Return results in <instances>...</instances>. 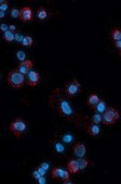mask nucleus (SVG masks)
<instances>
[{
  "instance_id": "nucleus-1",
  "label": "nucleus",
  "mask_w": 121,
  "mask_h": 184,
  "mask_svg": "<svg viewBox=\"0 0 121 184\" xmlns=\"http://www.w3.org/2000/svg\"><path fill=\"white\" fill-rule=\"evenodd\" d=\"M66 95L64 93V90H53L49 98V104L50 106L54 107L57 110L58 114L61 117H63L64 119H66L69 122H76L77 119V114L75 113L74 108L72 107V105L68 102Z\"/></svg>"
},
{
  "instance_id": "nucleus-2",
  "label": "nucleus",
  "mask_w": 121,
  "mask_h": 184,
  "mask_svg": "<svg viewBox=\"0 0 121 184\" xmlns=\"http://www.w3.org/2000/svg\"><path fill=\"white\" fill-rule=\"evenodd\" d=\"M25 75L21 73L19 70H12L8 73L7 76V83L14 88H20L25 84Z\"/></svg>"
},
{
  "instance_id": "nucleus-3",
  "label": "nucleus",
  "mask_w": 121,
  "mask_h": 184,
  "mask_svg": "<svg viewBox=\"0 0 121 184\" xmlns=\"http://www.w3.org/2000/svg\"><path fill=\"white\" fill-rule=\"evenodd\" d=\"M119 119V113L115 108H107L104 113H102V122L104 125H112Z\"/></svg>"
},
{
  "instance_id": "nucleus-4",
  "label": "nucleus",
  "mask_w": 121,
  "mask_h": 184,
  "mask_svg": "<svg viewBox=\"0 0 121 184\" xmlns=\"http://www.w3.org/2000/svg\"><path fill=\"white\" fill-rule=\"evenodd\" d=\"M10 131L13 133L15 137H21V135L26 131V123L23 119L17 118L12 121L10 124Z\"/></svg>"
},
{
  "instance_id": "nucleus-5",
  "label": "nucleus",
  "mask_w": 121,
  "mask_h": 184,
  "mask_svg": "<svg viewBox=\"0 0 121 184\" xmlns=\"http://www.w3.org/2000/svg\"><path fill=\"white\" fill-rule=\"evenodd\" d=\"M63 90L67 97H75L76 95L81 93V90H82L81 84H80L77 80H72L66 84L65 88H64Z\"/></svg>"
},
{
  "instance_id": "nucleus-6",
  "label": "nucleus",
  "mask_w": 121,
  "mask_h": 184,
  "mask_svg": "<svg viewBox=\"0 0 121 184\" xmlns=\"http://www.w3.org/2000/svg\"><path fill=\"white\" fill-rule=\"evenodd\" d=\"M51 177L52 179L56 180V181L64 182L66 180H69L70 175H69V171H65V170L60 169V168H53L51 172Z\"/></svg>"
},
{
  "instance_id": "nucleus-7",
  "label": "nucleus",
  "mask_w": 121,
  "mask_h": 184,
  "mask_svg": "<svg viewBox=\"0 0 121 184\" xmlns=\"http://www.w3.org/2000/svg\"><path fill=\"white\" fill-rule=\"evenodd\" d=\"M40 82V74L36 71H30L26 74V84L29 86H37Z\"/></svg>"
},
{
  "instance_id": "nucleus-8",
  "label": "nucleus",
  "mask_w": 121,
  "mask_h": 184,
  "mask_svg": "<svg viewBox=\"0 0 121 184\" xmlns=\"http://www.w3.org/2000/svg\"><path fill=\"white\" fill-rule=\"evenodd\" d=\"M72 154H74L76 157H78V158L84 157L86 154V145L82 144V143H77V144H75L74 146H72Z\"/></svg>"
},
{
  "instance_id": "nucleus-9",
  "label": "nucleus",
  "mask_w": 121,
  "mask_h": 184,
  "mask_svg": "<svg viewBox=\"0 0 121 184\" xmlns=\"http://www.w3.org/2000/svg\"><path fill=\"white\" fill-rule=\"evenodd\" d=\"M31 68H33V61H30V60H25V61L21 62L17 66V70L23 73L24 75H26L27 73H29L30 71H31Z\"/></svg>"
},
{
  "instance_id": "nucleus-10",
  "label": "nucleus",
  "mask_w": 121,
  "mask_h": 184,
  "mask_svg": "<svg viewBox=\"0 0 121 184\" xmlns=\"http://www.w3.org/2000/svg\"><path fill=\"white\" fill-rule=\"evenodd\" d=\"M20 19L23 22H29L33 20V11L29 7H24L21 9V17Z\"/></svg>"
},
{
  "instance_id": "nucleus-11",
  "label": "nucleus",
  "mask_w": 121,
  "mask_h": 184,
  "mask_svg": "<svg viewBox=\"0 0 121 184\" xmlns=\"http://www.w3.org/2000/svg\"><path fill=\"white\" fill-rule=\"evenodd\" d=\"M98 102H100V98H98L97 95L91 94L90 96H89V99H88V102H86V105H88L91 109H95V107H96V105L98 104Z\"/></svg>"
},
{
  "instance_id": "nucleus-12",
  "label": "nucleus",
  "mask_w": 121,
  "mask_h": 184,
  "mask_svg": "<svg viewBox=\"0 0 121 184\" xmlns=\"http://www.w3.org/2000/svg\"><path fill=\"white\" fill-rule=\"evenodd\" d=\"M67 169H68V171H69V173H78L80 171L78 161L77 160H69V162L67 163Z\"/></svg>"
},
{
  "instance_id": "nucleus-13",
  "label": "nucleus",
  "mask_w": 121,
  "mask_h": 184,
  "mask_svg": "<svg viewBox=\"0 0 121 184\" xmlns=\"http://www.w3.org/2000/svg\"><path fill=\"white\" fill-rule=\"evenodd\" d=\"M100 132H101L100 127H98L95 123H92V124H90L88 126V133L91 136H94V137L97 136V135L100 134Z\"/></svg>"
},
{
  "instance_id": "nucleus-14",
  "label": "nucleus",
  "mask_w": 121,
  "mask_h": 184,
  "mask_svg": "<svg viewBox=\"0 0 121 184\" xmlns=\"http://www.w3.org/2000/svg\"><path fill=\"white\" fill-rule=\"evenodd\" d=\"M106 109H107V106H106L105 100L104 99H100V102H98V104L96 105L94 110H96L98 113H104L105 111H106Z\"/></svg>"
},
{
  "instance_id": "nucleus-15",
  "label": "nucleus",
  "mask_w": 121,
  "mask_h": 184,
  "mask_svg": "<svg viewBox=\"0 0 121 184\" xmlns=\"http://www.w3.org/2000/svg\"><path fill=\"white\" fill-rule=\"evenodd\" d=\"M110 37L115 40V42H118V40H121V30L119 28H112L110 31Z\"/></svg>"
},
{
  "instance_id": "nucleus-16",
  "label": "nucleus",
  "mask_w": 121,
  "mask_h": 184,
  "mask_svg": "<svg viewBox=\"0 0 121 184\" xmlns=\"http://www.w3.org/2000/svg\"><path fill=\"white\" fill-rule=\"evenodd\" d=\"M37 18L40 20V21H43L48 18V12L47 10L44 9L43 7H40L37 11Z\"/></svg>"
},
{
  "instance_id": "nucleus-17",
  "label": "nucleus",
  "mask_w": 121,
  "mask_h": 184,
  "mask_svg": "<svg viewBox=\"0 0 121 184\" xmlns=\"http://www.w3.org/2000/svg\"><path fill=\"white\" fill-rule=\"evenodd\" d=\"M3 39H5L7 42H13V40L15 39V33L11 32L10 30H9V31H7V32H5V33H3Z\"/></svg>"
},
{
  "instance_id": "nucleus-18",
  "label": "nucleus",
  "mask_w": 121,
  "mask_h": 184,
  "mask_svg": "<svg viewBox=\"0 0 121 184\" xmlns=\"http://www.w3.org/2000/svg\"><path fill=\"white\" fill-rule=\"evenodd\" d=\"M77 161H78V165H79L80 171H81V170H84L89 165H91V161L88 160V159H84L83 157H82V158H79Z\"/></svg>"
},
{
  "instance_id": "nucleus-19",
  "label": "nucleus",
  "mask_w": 121,
  "mask_h": 184,
  "mask_svg": "<svg viewBox=\"0 0 121 184\" xmlns=\"http://www.w3.org/2000/svg\"><path fill=\"white\" fill-rule=\"evenodd\" d=\"M33 44H34V39L30 36H25L23 39V42H22V45L24 47H30V46H33Z\"/></svg>"
},
{
  "instance_id": "nucleus-20",
  "label": "nucleus",
  "mask_w": 121,
  "mask_h": 184,
  "mask_svg": "<svg viewBox=\"0 0 121 184\" xmlns=\"http://www.w3.org/2000/svg\"><path fill=\"white\" fill-rule=\"evenodd\" d=\"M91 122L92 123H100L102 122V113H95L93 117H92V119H91Z\"/></svg>"
},
{
  "instance_id": "nucleus-21",
  "label": "nucleus",
  "mask_w": 121,
  "mask_h": 184,
  "mask_svg": "<svg viewBox=\"0 0 121 184\" xmlns=\"http://www.w3.org/2000/svg\"><path fill=\"white\" fill-rule=\"evenodd\" d=\"M9 2H8V1H5V0H1V1H0V10H1V11L2 12H5L6 10H8L9 9Z\"/></svg>"
},
{
  "instance_id": "nucleus-22",
  "label": "nucleus",
  "mask_w": 121,
  "mask_h": 184,
  "mask_svg": "<svg viewBox=\"0 0 121 184\" xmlns=\"http://www.w3.org/2000/svg\"><path fill=\"white\" fill-rule=\"evenodd\" d=\"M16 58H17V60H19V61H21V62L25 61V60H26V54H25V52H23V51H17V52H16Z\"/></svg>"
},
{
  "instance_id": "nucleus-23",
  "label": "nucleus",
  "mask_w": 121,
  "mask_h": 184,
  "mask_svg": "<svg viewBox=\"0 0 121 184\" xmlns=\"http://www.w3.org/2000/svg\"><path fill=\"white\" fill-rule=\"evenodd\" d=\"M12 18H20L21 17V10L17 9H11V12H10Z\"/></svg>"
},
{
  "instance_id": "nucleus-24",
  "label": "nucleus",
  "mask_w": 121,
  "mask_h": 184,
  "mask_svg": "<svg viewBox=\"0 0 121 184\" xmlns=\"http://www.w3.org/2000/svg\"><path fill=\"white\" fill-rule=\"evenodd\" d=\"M24 37H25V36L22 35L21 32H16V33H15V40H16L17 42H21L22 44V42H23Z\"/></svg>"
},
{
  "instance_id": "nucleus-25",
  "label": "nucleus",
  "mask_w": 121,
  "mask_h": 184,
  "mask_svg": "<svg viewBox=\"0 0 121 184\" xmlns=\"http://www.w3.org/2000/svg\"><path fill=\"white\" fill-rule=\"evenodd\" d=\"M54 146H55V149L58 151V153H62V151L64 150V146L62 144H60V143H55Z\"/></svg>"
},
{
  "instance_id": "nucleus-26",
  "label": "nucleus",
  "mask_w": 121,
  "mask_h": 184,
  "mask_svg": "<svg viewBox=\"0 0 121 184\" xmlns=\"http://www.w3.org/2000/svg\"><path fill=\"white\" fill-rule=\"evenodd\" d=\"M40 177H42V175L39 173V171H38V170H35V171H34V172H33V178H34V179L38 180Z\"/></svg>"
},
{
  "instance_id": "nucleus-27",
  "label": "nucleus",
  "mask_w": 121,
  "mask_h": 184,
  "mask_svg": "<svg viewBox=\"0 0 121 184\" xmlns=\"http://www.w3.org/2000/svg\"><path fill=\"white\" fill-rule=\"evenodd\" d=\"M9 27H10V26H8L7 24L3 23L2 25H1V27H0V28H1V32H3V33H5V32L9 31Z\"/></svg>"
},
{
  "instance_id": "nucleus-28",
  "label": "nucleus",
  "mask_w": 121,
  "mask_h": 184,
  "mask_svg": "<svg viewBox=\"0 0 121 184\" xmlns=\"http://www.w3.org/2000/svg\"><path fill=\"white\" fill-rule=\"evenodd\" d=\"M63 139H64V142H66V143H68V142H72V137L70 136V135H65V136H63Z\"/></svg>"
},
{
  "instance_id": "nucleus-29",
  "label": "nucleus",
  "mask_w": 121,
  "mask_h": 184,
  "mask_svg": "<svg viewBox=\"0 0 121 184\" xmlns=\"http://www.w3.org/2000/svg\"><path fill=\"white\" fill-rule=\"evenodd\" d=\"M40 167H42V168H43V169L46 170V171H47V170L49 169V165H48L47 162H42L41 165H40Z\"/></svg>"
},
{
  "instance_id": "nucleus-30",
  "label": "nucleus",
  "mask_w": 121,
  "mask_h": 184,
  "mask_svg": "<svg viewBox=\"0 0 121 184\" xmlns=\"http://www.w3.org/2000/svg\"><path fill=\"white\" fill-rule=\"evenodd\" d=\"M37 170H38V171H39V173H40V174H41V175H44V173H46V170H44L42 167H40V166H39V168H38Z\"/></svg>"
},
{
  "instance_id": "nucleus-31",
  "label": "nucleus",
  "mask_w": 121,
  "mask_h": 184,
  "mask_svg": "<svg viewBox=\"0 0 121 184\" xmlns=\"http://www.w3.org/2000/svg\"><path fill=\"white\" fill-rule=\"evenodd\" d=\"M115 47L118 48V49H121V40H118V42H115Z\"/></svg>"
},
{
  "instance_id": "nucleus-32",
  "label": "nucleus",
  "mask_w": 121,
  "mask_h": 184,
  "mask_svg": "<svg viewBox=\"0 0 121 184\" xmlns=\"http://www.w3.org/2000/svg\"><path fill=\"white\" fill-rule=\"evenodd\" d=\"M38 182H39L40 184H44V183H46V179L43 178V175H42V177H40L39 179H38Z\"/></svg>"
},
{
  "instance_id": "nucleus-33",
  "label": "nucleus",
  "mask_w": 121,
  "mask_h": 184,
  "mask_svg": "<svg viewBox=\"0 0 121 184\" xmlns=\"http://www.w3.org/2000/svg\"><path fill=\"white\" fill-rule=\"evenodd\" d=\"M9 30H10V31H11V32H13V33H14V32H16V26L13 25V24H12V25H10Z\"/></svg>"
},
{
  "instance_id": "nucleus-34",
  "label": "nucleus",
  "mask_w": 121,
  "mask_h": 184,
  "mask_svg": "<svg viewBox=\"0 0 121 184\" xmlns=\"http://www.w3.org/2000/svg\"><path fill=\"white\" fill-rule=\"evenodd\" d=\"M5 12H2V11H1V12H0V18H5Z\"/></svg>"
},
{
  "instance_id": "nucleus-35",
  "label": "nucleus",
  "mask_w": 121,
  "mask_h": 184,
  "mask_svg": "<svg viewBox=\"0 0 121 184\" xmlns=\"http://www.w3.org/2000/svg\"><path fill=\"white\" fill-rule=\"evenodd\" d=\"M120 57H121V50H120Z\"/></svg>"
}]
</instances>
